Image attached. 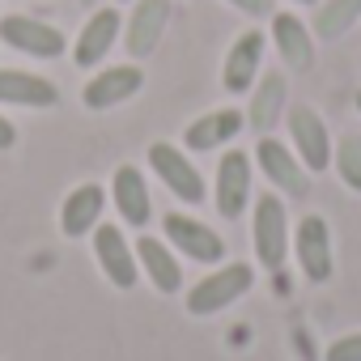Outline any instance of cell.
I'll return each mask as SVG.
<instances>
[{
  "instance_id": "cell-1",
  "label": "cell",
  "mask_w": 361,
  "mask_h": 361,
  "mask_svg": "<svg viewBox=\"0 0 361 361\" xmlns=\"http://www.w3.org/2000/svg\"><path fill=\"white\" fill-rule=\"evenodd\" d=\"M251 289H255V268L243 264V259H230V264L209 268V272L183 293V306H188L192 319H213V314L238 306Z\"/></svg>"
},
{
  "instance_id": "cell-2",
  "label": "cell",
  "mask_w": 361,
  "mask_h": 361,
  "mask_svg": "<svg viewBox=\"0 0 361 361\" xmlns=\"http://www.w3.org/2000/svg\"><path fill=\"white\" fill-rule=\"evenodd\" d=\"M289 243H293V230H289L285 200L276 192L255 196L251 200V247H255V264L264 272H281L285 259H289Z\"/></svg>"
},
{
  "instance_id": "cell-3",
  "label": "cell",
  "mask_w": 361,
  "mask_h": 361,
  "mask_svg": "<svg viewBox=\"0 0 361 361\" xmlns=\"http://www.w3.org/2000/svg\"><path fill=\"white\" fill-rule=\"evenodd\" d=\"M149 170L161 178V188L178 200V204H188V209H200L209 200V183H204V174L200 166L192 161L188 149H178L170 140H153L149 145Z\"/></svg>"
},
{
  "instance_id": "cell-4",
  "label": "cell",
  "mask_w": 361,
  "mask_h": 361,
  "mask_svg": "<svg viewBox=\"0 0 361 361\" xmlns=\"http://www.w3.org/2000/svg\"><path fill=\"white\" fill-rule=\"evenodd\" d=\"M251 161H255V170L272 183V192L281 200H306V192H310V170L302 166V157L293 153V145H285V140H276L268 132V136L255 140Z\"/></svg>"
},
{
  "instance_id": "cell-5",
  "label": "cell",
  "mask_w": 361,
  "mask_h": 361,
  "mask_svg": "<svg viewBox=\"0 0 361 361\" xmlns=\"http://www.w3.org/2000/svg\"><path fill=\"white\" fill-rule=\"evenodd\" d=\"M289 255L298 259V272H302L310 285H327V281L336 276V238H331L327 217L306 213V217L293 226Z\"/></svg>"
},
{
  "instance_id": "cell-6",
  "label": "cell",
  "mask_w": 361,
  "mask_h": 361,
  "mask_svg": "<svg viewBox=\"0 0 361 361\" xmlns=\"http://www.w3.org/2000/svg\"><path fill=\"white\" fill-rule=\"evenodd\" d=\"M90 251H94V264L102 272V281L119 293H132L140 285V264H136V247L128 243V230L115 226V221H102L94 234H90Z\"/></svg>"
},
{
  "instance_id": "cell-7",
  "label": "cell",
  "mask_w": 361,
  "mask_h": 361,
  "mask_svg": "<svg viewBox=\"0 0 361 361\" xmlns=\"http://www.w3.org/2000/svg\"><path fill=\"white\" fill-rule=\"evenodd\" d=\"M251 188H255V161H251V153L226 149L221 161H217V174H213V188H209L217 217L238 221L247 213V204H251Z\"/></svg>"
},
{
  "instance_id": "cell-8",
  "label": "cell",
  "mask_w": 361,
  "mask_h": 361,
  "mask_svg": "<svg viewBox=\"0 0 361 361\" xmlns=\"http://www.w3.org/2000/svg\"><path fill=\"white\" fill-rule=\"evenodd\" d=\"M161 238L178 251V259H192V264H204V268L226 264V238L192 213H166L161 217Z\"/></svg>"
},
{
  "instance_id": "cell-9",
  "label": "cell",
  "mask_w": 361,
  "mask_h": 361,
  "mask_svg": "<svg viewBox=\"0 0 361 361\" xmlns=\"http://www.w3.org/2000/svg\"><path fill=\"white\" fill-rule=\"evenodd\" d=\"M0 43L13 47V51H22V56H35V60H60V56L68 51L64 30H56L51 22L26 18V13L0 18Z\"/></svg>"
},
{
  "instance_id": "cell-10",
  "label": "cell",
  "mask_w": 361,
  "mask_h": 361,
  "mask_svg": "<svg viewBox=\"0 0 361 361\" xmlns=\"http://www.w3.org/2000/svg\"><path fill=\"white\" fill-rule=\"evenodd\" d=\"M285 128H289V145H293V153L302 157V166L310 170V174H319V170H327L331 166V132H327V123H323V115L314 111V106H289V115H285Z\"/></svg>"
},
{
  "instance_id": "cell-11",
  "label": "cell",
  "mask_w": 361,
  "mask_h": 361,
  "mask_svg": "<svg viewBox=\"0 0 361 361\" xmlns=\"http://www.w3.org/2000/svg\"><path fill=\"white\" fill-rule=\"evenodd\" d=\"M170 26V0H132V13L123 18V51L140 64L145 56H153L166 39Z\"/></svg>"
},
{
  "instance_id": "cell-12",
  "label": "cell",
  "mask_w": 361,
  "mask_h": 361,
  "mask_svg": "<svg viewBox=\"0 0 361 361\" xmlns=\"http://www.w3.org/2000/svg\"><path fill=\"white\" fill-rule=\"evenodd\" d=\"M132 247H136L140 281H149L161 298L183 293V259H178V251H174L166 238H157V234H140Z\"/></svg>"
},
{
  "instance_id": "cell-13",
  "label": "cell",
  "mask_w": 361,
  "mask_h": 361,
  "mask_svg": "<svg viewBox=\"0 0 361 361\" xmlns=\"http://www.w3.org/2000/svg\"><path fill=\"white\" fill-rule=\"evenodd\" d=\"M140 90H145V73H140L136 60H132V64H111V68H102V73H94V77L85 81L81 102H85L90 111H115V106L132 102Z\"/></svg>"
},
{
  "instance_id": "cell-14",
  "label": "cell",
  "mask_w": 361,
  "mask_h": 361,
  "mask_svg": "<svg viewBox=\"0 0 361 361\" xmlns=\"http://www.w3.org/2000/svg\"><path fill=\"white\" fill-rule=\"evenodd\" d=\"M111 204H115V213H119V221L123 226H132V230H145L149 221H153V196H149V183H145V174L132 166V161H123V166H115V174H111Z\"/></svg>"
},
{
  "instance_id": "cell-15",
  "label": "cell",
  "mask_w": 361,
  "mask_h": 361,
  "mask_svg": "<svg viewBox=\"0 0 361 361\" xmlns=\"http://www.w3.org/2000/svg\"><path fill=\"white\" fill-rule=\"evenodd\" d=\"M264 30H243L230 51H226V64H221V90L226 94H251V85L259 81V68H264Z\"/></svg>"
},
{
  "instance_id": "cell-16",
  "label": "cell",
  "mask_w": 361,
  "mask_h": 361,
  "mask_svg": "<svg viewBox=\"0 0 361 361\" xmlns=\"http://www.w3.org/2000/svg\"><path fill=\"white\" fill-rule=\"evenodd\" d=\"M247 128V115L238 106H217V111H204L200 119H192L183 128V149L188 153H213V149H226L243 136Z\"/></svg>"
},
{
  "instance_id": "cell-17",
  "label": "cell",
  "mask_w": 361,
  "mask_h": 361,
  "mask_svg": "<svg viewBox=\"0 0 361 361\" xmlns=\"http://www.w3.org/2000/svg\"><path fill=\"white\" fill-rule=\"evenodd\" d=\"M111 196L102 192V183H77L64 200H60V234L64 238H90L102 226Z\"/></svg>"
},
{
  "instance_id": "cell-18",
  "label": "cell",
  "mask_w": 361,
  "mask_h": 361,
  "mask_svg": "<svg viewBox=\"0 0 361 361\" xmlns=\"http://www.w3.org/2000/svg\"><path fill=\"white\" fill-rule=\"evenodd\" d=\"M119 35H123V18H119V9H106V5L94 9L90 22L81 26L77 43H73V60H77V68H98L102 56H111V47L119 43Z\"/></svg>"
},
{
  "instance_id": "cell-19",
  "label": "cell",
  "mask_w": 361,
  "mask_h": 361,
  "mask_svg": "<svg viewBox=\"0 0 361 361\" xmlns=\"http://www.w3.org/2000/svg\"><path fill=\"white\" fill-rule=\"evenodd\" d=\"M285 102H289V81H285V73H259V81L251 85V102H247V128L251 132H259V136H268L276 123H281V115H285Z\"/></svg>"
},
{
  "instance_id": "cell-20",
  "label": "cell",
  "mask_w": 361,
  "mask_h": 361,
  "mask_svg": "<svg viewBox=\"0 0 361 361\" xmlns=\"http://www.w3.org/2000/svg\"><path fill=\"white\" fill-rule=\"evenodd\" d=\"M60 102V90L47 77H35L26 68H0V106H26V111H51Z\"/></svg>"
},
{
  "instance_id": "cell-21",
  "label": "cell",
  "mask_w": 361,
  "mask_h": 361,
  "mask_svg": "<svg viewBox=\"0 0 361 361\" xmlns=\"http://www.w3.org/2000/svg\"><path fill=\"white\" fill-rule=\"evenodd\" d=\"M272 47L289 68H314V30L298 13H272Z\"/></svg>"
},
{
  "instance_id": "cell-22",
  "label": "cell",
  "mask_w": 361,
  "mask_h": 361,
  "mask_svg": "<svg viewBox=\"0 0 361 361\" xmlns=\"http://www.w3.org/2000/svg\"><path fill=\"white\" fill-rule=\"evenodd\" d=\"M361 22V0H323V5L314 9V35L319 39H327V43H336V39H344L353 26Z\"/></svg>"
},
{
  "instance_id": "cell-23",
  "label": "cell",
  "mask_w": 361,
  "mask_h": 361,
  "mask_svg": "<svg viewBox=\"0 0 361 361\" xmlns=\"http://www.w3.org/2000/svg\"><path fill=\"white\" fill-rule=\"evenodd\" d=\"M331 170L340 174V183L348 192L361 196V136L357 132H344L336 145H331Z\"/></svg>"
},
{
  "instance_id": "cell-24",
  "label": "cell",
  "mask_w": 361,
  "mask_h": 361,
  "mask_svg": "<svg viewBox=\"0 0 361 361\" xmlns=\"http://www.w3.org/2000/svg\"><path fill=\"white\" fill-rule=\"evenodd\" d=\"M323 361H361V331H344L327 344Z\"/></svg>"
},
{
  "instance_id": "cell-25",
  "label": "cell",
  "mask_w": 361,
  "mask_h": 361,
  "mask_svg": "<svg viewBox=\"0 0 361 361\" xmlns=\"http://www.w3.org/2000/svg\"><path fill=\"white\" fill-rule=\"evenodd\" d=\"M226 5H234V9L247 13V18H272L276 0H226Z\"/></svg>"
},
{
  "instance_id": "cell-26",
  "label": "cell",
  "mask_w": 361,
  "mask_h": 361,
  "mask_svg": "<svg viewBox=\"0 0 361 361\" xmlns=\"http://www.w3.org/2000/svg\"><path fill=\"white\" fill-rule=\"evenodd\" d=\"M13 145H18V128H13V119L0 115V153H9Z\"/></svg>"
},
{
  "instance_id": "cell-27",
  "label": "cell",
  "mask_w": 361,
  "mask_h": 361,
  "mask_svg": "<svg viewBox=\"0 0 361 361\" xmlns=\"http://www.w3.org/2000/svg\"><path fill=\"white\" fill-rule=\"evenodd\" d=\"M293 5H319V0H293Z\"/></svg>"
},
{
  "instance_id": "cell-28",
  "label": "cell",
  "mask_w": 361,
  "mask_h": 361,
  "mask_svg": "<svg viewBox=\"0 0 361 361\" xmlns=\"http://www.w3.org/2000/svg\"><path fill=\"white\" fill-rule=\"evenodd\" d=\"M357 111H361V90H357Z\"/></svg>"
},
{
  "instance_id": "cell-29",
  "label": "cell",
  "mask_w": 361,
  "mask_h": 361,
  "mask_svg": "<svg viewBox=\"0 0 361 361\" xmlns=\"http://www.w3.org/2000/svg\"><path fill=\"white\" fill-rule=\"evenodd\" d=\"M81 5H98V0H81Z\"/></svg>"
},
{
  "instance_id": "cell-30",
  "label": "cell",
  "mask_w": 361,
  "mask_h": 361,
  "mask_svg": "<svg viewBox=\"0 0 361 361\" xmlns=\"http://www.w3.org/2000/svg\"><path fill=\"white\" fill-rule=\"evenodd\" d=\"M119 5H132V0H119Z\"/></svg>"
}]
</instances>
